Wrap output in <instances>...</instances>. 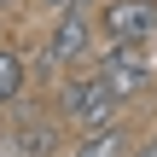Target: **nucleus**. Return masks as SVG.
Instances as JSON below:
<instances>
[{"mask_svg": "<svg viewBox=\"0 0 157 157\" xmlns=\"http://www.w3.org/2000/svg\"><path fill=\"white\" fill-rule=\"evenodd\" d=\"M6 6H12V0H0V12H6Z\"/></svg>", "mask_w": 157, "mask_h": 157, "instance_id": "nucleus-10", "label": "nucleus"}, {"mask_svg": "<svg viewBox=\"0 0 157 157\" xmlns=\"http://www.w3.org/2000/svg\"><path fill=\"white\" fill-rule=\"evenodd\" d=\"M128 157H157V140H146V146H140V151H128Z\"/></svg>", "mask_w": 157, "mask_h": 157, "instance_id": "nucleus-9", "label": "nucleus"}, {"mask_svg": "<svg viewBox=\"0 0 157 157\" xmlns=\"http://www.w3.org/2000/svg\"><path fill=\"white\" fill-rule=\"evenodd\" d=\"M99 76L117 87L122 105L140 99V93L151 87V52H146V41H105V52H99Z\"/></svg>", "mask_w": 157, "mask_h": 157, "instance_id": "nucleus-3", "label": "nucleus"}, {"mask_svg": "<svg viewBox=\"0 0 157 157\" xmlns=\"http://www.w3.org/2000/svg\"><path fill=\"white\" fill-rule=\"evenodd\" d=\"M23 93H29V58L0 41V105H12V99H23Z\"/></svg>", "mask_w": 157, "mask_h": 157, "instance_id": "nucleus-7", "label": "nucleus"}, {"mask_svg": "<svg viewBox=\"0 0 157 157\" xmlns=\"http://www.w3.org/2000/svg\"><path fill=\"white\" fill-rule=\"evenodd\" d=\"M58 117H47V111H35V105H23V99H12V122H6V146L12 157H52L58 151Z\"/></svg>", "mask_w": 157, "mask_h": 157, "instance_id": "nucleus-4", "label": "nucleus"}, {"mask_svg": "<svg viewBox=\"0 0 157 157\" xmlns=\"http://www.w3.org/2000/svg\"><path fill=\"white\" fill-rule=\"evenodd\" d=\"M35 6H47V12H70V6H82V0H35Z\"/></svg>", "mask_w": 157, "mask_h": 157, "instance_id": "nucleus-8", "label": "nucleus"}, {"mask_svg": "<svg viewBox=\"0 0 157 157\" xmlns=\"http://www.w3.org/2000/svg\"><path fill=\"white\" fill-rule=\"evenodd\" d=\"M99 35L105 41H157V0H105L99 12Z\"/></svg>", "mask_w": 157, "mask_h": 157, "instance_id": "nucleus-5", "label": "nucleus"}, {"mask_svg": "<svg viewBox=\"0 0 157 157\" xmlns=\"http://www.w3.org/2000/svg\"><path fill=\"white\" fill-rule=\"evenodd\" d=\"M87 52H93V23H87V12H82V6H70V12H58V17H52V29L41 35L35 64H41L47 76H70L76 64H87Z\"/></svg>", "mask_w": 157, "mask_h": 157, "instance_id": "nucleus-2", "label": "nucleus"}, {"mask_svg": "<svg viewBox=\"0 0 157 157\" xmlns=\"http://www.w3.org/2000/svg\"><path fill=\"white\" fill-rule=\"evenodd\" d=\"M58 111V122L64 128H105V122H117V111H122V99H117V87L99 76V70H82V76H64L58 82V99H52Z\"/></svg>", "mask_w": 157, "mask_h": 157, "instance_id": "nucleus-1", "label": "nucleus"}, {"mask_svg": "<svg viewBox=\"0 0 157 157\" xmlns=\"http://www.w3.org/2000/svg\"><path fill=\"white\" fill-rule=\"evenodd\" d=\"M70 157H128V134H122V122L87 128V134L76 140V151H70Z\"/></svg>", "mask_w": 157, "mask_h": 157, "instance_id": "nucleus-6", "label": "nucleus"}]
</instances>
